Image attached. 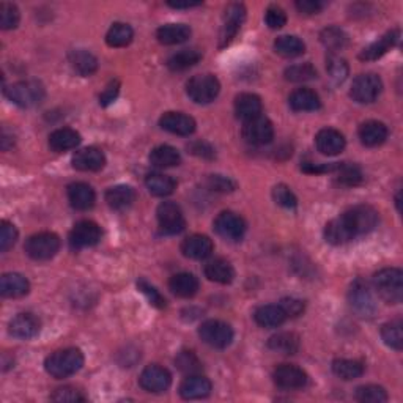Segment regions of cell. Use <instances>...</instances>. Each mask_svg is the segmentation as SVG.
<instances>
[{"label":"cell","mask_w":403,"mask_h":403,"mask_svg":"<svg viewBox=\"0 0 403 403\" xmlns=\"http://www.w3.org/2000/svg\"><path fill=\"white\" fill-rule=\"evenodd\" d=\"M84 366V354L79 348H63L54 352L44 361V368L51 377L57 380L68 378L78 373Z\"/></svg>","instance_id":"6da1fadb"},{"label":"cell","mask_w":403,"mask_h":403,"mask_svg":"<svg viewBox=\"0 0 403 403\" xmlns=\"http://www.w3.org/2000/svg\"><path fill=\"white\" fill-rule=\"evenodd\" d=\"M340 219L344 221L348 232L352 233L353 240L371 233L378 224V213L371 205H356L342 214Z\"/></svg>","instance_id":"7a4b0ae2"},{"label":"cell","mask_w":403,"mask_h":403,"mask_svg":"<svg viewBox=\"0 0 403 403\" xmlns=\"http://www.w3.org/2000/svg\"><path fill=\"white\" fill-rule=\"evenodd\" d=\"M373 287L389 304H399L403 298V273L399 268H385L375 273Z\"/></svg>","instance_id":"3957f363"},{"label":"cell","mask_w":403,"mask_h":403,"mask_svg":"<svg viewBox=\"0 0 403 403\" xmlns=\"http://www.w3.org/2000/svg\"><path fill=\"white\" fill-rule=\"evenodd\" d=\"M4 93L13 104L19 107H33L44 99L46 90L38 80H19V82L6 87Z\"/></svg>","instance_id":"277c9868"},{"label":"cell","mask_w":403,"mask_h":403,"mask_svg":"<svg viewBox=\"0 0 403 403\" xmlns=\"http://www.w3.org/2000/svg\"><path fill=\"white\" fill-rule=\"evenodd\" d=\"M348 302L353 311L364 318H372L377 314V301L364 279H354L348 290Z\"/></svg>","instance_id":"5b68a950"},{"label":"cell","mask_w":403,"mask_h":403,"mask_svg":"<svg viewBox=\"0 0 403 403\" xmlns=\"http://www.w3.org/2000/svg\"><path fill=\"white\" fill-rule=\"evenodd\" d=\"M60 249V238L52 232H39L25 241L24 251L30 259L46 261L56 257Z\"/></svg>","instance_id":"8992f818"},{"label":"cell","mask_w":403,"mask_h":403,"mask_svg":"<svg viewBox=\"0 0 403 403\" xmlns=\"http://www.w3.org/2000/svg\"><path fill=\"white\" fill-rule=\"evenodd\" d=\"M221 92V84L216 76L213 75H197L187 80L186 93L194 103L208 104L218 98Z\"/></svg>","instance_id":"52a82bcc"},{"label":"cell","mask_w":403,"mask_h":403,"mask_svg":"<svg viewBox=\"0 0 403 403\" xmlns=\"http://www.w3.org/2000/svg\"><path fill=\"white\" fill-rule=\"evenodd\" d=\"M200 339L213 348H227L233 340V329L221 320H206L199 328Z\"/></svg>","instance_id":"ba28073f"},{"label":"cell","mask_w":403,"mask_h":403,"mask_svg":"<svg viewBox=\"0 0 403 403\" xmlns=\"http://www.w3.org/2000/svg\"><path fill=\"white\" fill-rule=\"evenodd\" d=\"M381 90L383 82L380 76L373 75V73H366V75H359L353 80L350 97L359 104H371L380 97Z\"/></svg>","instance_id":"9c48e42d"},{"label":"cell","mask_w":403,"mask_h":403,"mask_svg":"<svg viewBox=\"0 0 403 403\" xmlns=\"http://www.w3.org/2000/svg\"><path fill=\"white\" fill-rule=\"evenodd\" d=\"M214 230L221 238L227 241H240L243 240L247 225L240 214L233 211H223L214 219Z\"/></svg>","instance_id":"30bf717a"},{"label":"cell","mask_w":403,"mask_h":403,"mask_svg":"<svg viewBox=\"0 0 403 403\" xmlns=\"http://www.w3.org/2000/svg\"><path fill=\"white\" fill-rule=\"evenodd\" d=\"M161 230L167 235H177L185 230L186 219L181 208L173 202H163L156 210Z\"/></svg>","instance_id":"8fae6325"},{"label":"cell","mask_w":403,"mask_h":403,"mask_svg":"<svg viewBox=\"0 0 403 403\" xmlns=\"http://www.w3.org/2000/svg\"><path fill=\"white\" fill-rule=\"evenodd\" d=\"M243 139L251 145H266L274 139V126L270 118L260 116L257 118H252L249 122H244L243 126Z\"/></svg>","instance_id":"7c38bea8"},{"label":"cell","mask_w":403,"mask_h":403,"mask_svg":"<svg viewBox=\"0 0 403 403\" xmlns=\"http://www.w3.org/2000/svg\"><path fill=\"white\" fill-rule=\"evenodd\" d=\"M101 227L93 221H79L70 232L71 249L80 251L85 247L97 246L101 241Z\"/></svg>","instance_id":"4fadbf2b"},{"label":"cell","mask_w":403,"mask_h":403,"mask_svg":"<svg viewBox=\"0 0 403 403\" xmlns=\"http://www.w3.org/2000/svg\"><path fill=\"white\" fill-rule=\"evenodd\" d=\"M139 385L142 386L144 391L161 394L166 392L172 385V375L169 371L158 364L147 366L139 377Z\"/></svg>","instance_id":"5bb4252c"},{"label":"cell","mask_w":403,"mask_h":403,"mask_svg":"<svg viewBox=\"0 0 403 403\" xmlns=\"http://www.w3.org/2000/svg\"><path fill=\"white\" fill-rule=\"evenodd\" d=\"M246 19V8L243 4H230L224 11L223 19V29H221V48H224L232 42L237 35L240 27L243 25Z\"/></svg>","instance_id":"9a60e30c"},{"label":"cell","mask_w":403,"mask_h":403,"mask_svg":"<svg viewBox=\"0 0 403 403\" xmlns=\"http://www.w3.org/2000/svg\"><path fill=\"white\" fill-rule=\"evenodd\" d=\"M273 380L276 386L285 391H294V389L306 388L309 377L302 368L293 364H282L273 372Z\"/></svg>","instance_id":"2e32d148"},{"label":"cell","mask_w":403,"mask_h":403,"mask_svg":"<svg viewBox=\"0 0 403 403\" xmlns=\"http://www.w3.org/2000/svg\"><path fill=\"white\" fill-rule=\"evenodd\" d=\"M159 126L164 131L175 134V136H191L196 131V120L183 112H166L159 118Z\"/></svg>","instance_id":"e0dca14e"},{"label":"cell","mask_w":403,"mask_h":403,"mask_svg":"<svg viewBox=\"0 0 403 403\" xmlns=\"http://www.w3.org/2000/svg\"><path fill=\"white\" fill-rule=\"evenodd\" d=\"M315 145H317V150L321 154H326V156H335L344 151L345 149V137L340 131L334 130V128H323L320 130L317 137H315Z\"/></svg>","instance_id":"ac0fdd59"},{"label":"cell","mask_w":403,"mask_h":403,"mask_svg":"<svg viewBox=\"0 0 403 403\" xmlns=\"http://www.w3.org/2000/svg\"><path fill=\"white\" fill-rule=\"evenodd\" d=\"M106 166V156L103 150L97 147H87L79 150L73 156V167L80 172H98Z\"/></svg>","instance_id":"d6986e66"},{"label":"cell","mask_w":403,"mask_h":403,"mask_svg":"<svg viewBox=\"0 0 403 403\" xmlns=\"http://www.w3.org/2000/svg\"><path fill=\"white\" fill-rule=\"evenodd\" d=\"M39 328H42V323H39V320L35 317V315L24 312V314H18L16 317L10 321L8 331L13 337L21 339V340H29L32 337H35V335L39 333Z\"/></svg>","instance_id":"ffe728a7"},{"label":"cell","mask_w":403,"mask_h":403,"mask_svg":"<svg viewBox=\"0 0 403 403\" xmlns=\"http://www.w3.org/2000/svg\"><path fill=\"white\" fill-rule=\"evenodd\" d=\"M399 39H400L399 29L389 30L381 38H378L377 42L368 44L367 48L359 54V58L364 60V62H373V60H378L385 56L388 51H391L394 46L399 43Z\"/></svg>","instance_id":"44dd1931"},{"label":"cell","mask_w":403,"mask_h":403,"mask_svg":"<svg viewBox=\"0 0 403 403\" xmlns=\"http://www.w3.org/2000/svg\"><path fill=\"white\" fill-rule=\"evenodd\" d=\"M211 381L202 375H187L180 385V395L185 400H199L205 399L211 394Z\"/></svg>","instance_id":"7402d4cb"},{"label":"cell","mask_w":403,"mask_h":403,"mask_svg":"<svg viewBox=\"0 0 403 403\" xmlns=\"http://www.w3.org/2000/svg\"><path fill=\"white\" fill-rule=\"evenodd\" d=\"M213 249V241L208 238L206 235L200 233L191 235V237H187L183 243H181V252H183L185 257L192 260H205L206 257H210Z\"/></svg>","instance_id":"603a6c76"},{"label":"cell","mask_w":403,"mask_h":403,"mask_svg":"<svg viewBox=\"0 0 403 403\" xmlns=\"http://www.w3.org/2000/svg\"><path fill=\"white\" fill-rule=\"evenodd\" d=\"M261 109H264L261 99L254 93H241L235 98V113L243 122H249L252 118L260 117Z\"/></svg>","instance_id":"cb8c5ba5"},{"label":"cell","mask_w":403,"mask_h":403,"mask_svg":"<svg viewBox=\"0 0 403 403\" xmlns=\"http://www.w3.org/2000/svg\"><path fill=\"white\" fill-rule=\"evenodd\" d=\"M68 200L73 208L79 211H87L95 205L97 194L90 185L73 183L68 186Z\"/></svg>","instance_id":"d4e9b609"},{"label":"cell","mask_w":403,"mask_h":403,"mask_svg":"<svg viewBox=\"0 0 403 403\" xmlns=\"http://www.w3.org/2000/svg\"><path fill=\"white\" fill-rule=\"evenodd\" d=\"M29 290V280L19 273H6L0 279V293L5 298H23Z\"/></svg>","instance_id":"484cf974"},{"label":"cell","mask_w":403,"mask_h":403,"mask_svg":"<svg viewBox=\"0 0 403 403\" xmlns=\"http://www.w3.org/2000/svg\"><path fill=\"white\" fill-rule=\"evenodd\" d=\"M288 104L294 112H312L320 109L321 101L314 90L302 87V89H297L292 93L288 98Z\"/></svg>","instance_id":"4316f807"},{"label":"cell","mask_w":403,"mask_h":403,"mask_svg":"<svg viewBox=\"0 0 403 403\" xmlns=\"http://www.w3.org/2000/svg\"><path fill=\"white\" fill-rule=\"evenodd\" d=\"M359 139L366 147H378L388 139V126L377 120H368L359 126Z\"/></svg>","instance_id":"83f0119b"},{"label":"cell","mask_w":403,"mask_h":403,"mask_svg":"<svg viewBox=\"0 0 403 403\" xmlns=\"http://www.w3.org/2000/svg\"><path fill=\"white\" fill-rule=\"evenodd\" d=\"M80 134L71 128H58L49 136V147L57 153H63L76 149L80 144Z\"/></svg>","instance_id":"f1b7e54d"},{"label":"cell","mask_w":403,"mask_h":403,"mask_svg":"<svg viewBox=\"0 0 403 403\" xmlns=\"http://www.w3.org/2000/svg\"><path fill=\"white\" fill-rule=\"evenodd\" d=\"M287 318V314L280 304L261 306L254 314L255 323L261 328H278L284 323Z\"/></svg>","instance_id":"f546056e"},{"label":"cell","mask_w":403,"mask_h":403,"mask_svg":"<svg viewBox=\"0 0 403 403\" xmlns=\"http://www.w3.org/2000/svg\"><path fill=\"white\" fill-rule=\"evenodd\" d=\"M169 288L178 298H192L199 292V279L191 273L173 274L169 280Z\"/></svg>","instance_id":"4dcf8cb0"},{"label":"cell","mask_w":403,"mask_h":403,"mask_svg":"<svg viewBox=\"0 0 403 403\" xmlns=\"http://www.w3.org/2000/svg\"><path fill=\"white\" fill-rule=\"evenodd\" d=\"M136 200V192L131 186L126 185H118L113 186L111 190H107L106 192V202L112 210L116 211H123L128 210Z\"/></svg>","instance_id":"1f68e13d"},{"label":"cell","mask_w":403,"mask_h":403,"mask_svg":"<svg viewBox=\"0 0 403 403\" xmlns=\"http://www.w3.org/2000/svg\"><path fill=\"white\" fill-rule=\"evenodd\" d=\"M191 37V27L186 24H166L159 27L156 32V38L161 44L173 46L185 43Z\"/></svg>","instance_id":"d6a6232c"},{"label":"cell","mask_w":403,"mask_h":403,"mask_svg":"<svg viewBox=\"0 0 403 403\" xmlns=\"http://www.w3.org/2000/svg\"><path fill=\"white\" fill-rule=\"evenodd\" d=\"M71 68L80 76H92L98 70V60L90 51L75 49L68 54Z\"/></svg>","instance_id":"836d02e7"},{"label":"cell","mask_w":403,"mask_h":403,"mask_svg":"<svg viewBox=\"0 0 403 403\" xmlns=\"http://www.w3.org/2000/svg\"><path fill=\"white\" fill-rule=\"evenodd\" d=\"M205 276L211 282H216V284L227 285L233 282L235 270L230 265V261L224 259H214L205 265Z\"/></svg>","instance_id":"e575fe53"},{"label":"cell","mask_w":403,"mask_h":403,"mask_svg":"<svg viewBox=\"0 0 403 403\" xmlns=\"http://www.w3.org/2000/svg\"><path fill=\"white\" fill-rule=\"evenodd\" d=\"M145 186L149 190L150 194L156 197H167L173 194L177 187V181L173 180L172 177L166 175V173H159V172H153L149 173L145 178Z\"/></svg>","instance_id":"d590c367"},{"label":"cell","mask_w":403,"mask_h":403,"mask_svg":"<svg viewBox=\"0 0 403 403\" xmlns=\"http://www.w3.org/2000/svg\"><path fill=\"white\" fill-rule=\"evenodd\" d=\"M301 340L294 333H279L268 340V348L280 354H297Z\"/></svg>","instance_id":"8d00e7d4"},{"label":"cell","mask_w":403,"mask_h":403,"mask_svg":"<svg viewBox=\"0 0 403 403\" xmlns=\"http://www.w3.org/2000/svg\"><path fill=\"white\" fill-rule=\"evenodd\" d=\"M134 38V30L130 24L116 23L111 25V29L106 33V43L111 48H125L130 44Z\"/></svg>","instance_id":"74e56055"},{"label":"cell","mask_w":403,"mask_h":403,"mask_svg":"<svg viewBox=\"0 0 403 403\" xmlns=\"http://www.w3.org/2000/svg\"><path fill=\"white\" fill-rule=\"evenodd\" d=\"M331 367L335 377L345 381L359 378L362 377V373H364V364L354 359H334Z\"/></svg>","instance_id":"f35d334b"},{"label":"cell","mask_w":403,"mask_h":403,"mask_svg":"<svg viewBox=\"0 0 403 403\" xmlns=\"http://www.w3.org/2000/svg\"><path fill=\"white\" fill-rule=\"evenodd\" d=\"M325 238L329 244L334 246H342L350 243L353 240L352 233L348 232V228L345 227L344 221L340 218H335L333 221H329L325 227Z\"/></svg>","instance_id":"ab89813d"},{"label":"cell","mask_w":403,"mask_h":403,"mask_svg":"<svg viewBox=\"0 0 403 403\" xmlns=\"http://www.w3.org/2000/svg\"><path fill=\"white\" fill-rule=\"evenodd\" d=\"M274 51L282 57H298L304 54L306 44L301 38L293 35H282L274 42Z\"/></svg>","instance_id":"60d3db41"},{"label":"cell","mask_w":403,"mask_h":403,"mask_svg":"<svg viewBox=\"0 0 403 403\" xmlns=\"http://www.w3.org/2000/svg\"><path fill=\"white\" fill-rule=\"evenodd\" d=\"M202 58V52L199 49H183L180 52H175L173 56L167 60V66L172 71H185L191 66L197 65Z\"/></svg>","instance_id":"b9f144b4"},{"label":"cell","mask_w":403,"mask_h":403,"mask_svg":"<svg viewBox=\"0 0 403 403\" xmlns=\"http://www.w3.org/2000/svg\"><path fill=\"white\" fill-rule=\"evenodd\" d=\"M181 161L180 151L170 145H159L150 153V163L156 167H173Z\"/></svg>","instance_id":"7bdbcfd3"},{"label":"cell","mask_w":403,"mask_h":403,"mask_svg":"<svg viewBox=\"0 0 403 403\" xmlns=\"http://www.w3.org/2000/svg\"><path fill=\"white\" fill-rule=\"evenodd\" d=\"M320 39L321 43L325 44V48H328L329 51H342L350 43V38H348L347 33L334 25L326 27V29L320 33Z\"/></svg>","instance_id":"ee69618b"},{"label":"cell","mask_w":403,"mask_h":403,"mask_svg":"<svg viewBox=\"0 0 403 403\" xmlns=\"http://www.w3.org/2000/svg\"><path fill=\"white\" fill-rule=\"evenodd\" d=\"M326 71L334 84H342L348 78L350 68H348L345 58L334 56V54H329L326 57Z\"/></svg>","instance_id":"f6af8a7d"},{"label":"cell","mask_w":403,"mask_h":403,"mask_svg":"<svg viewBox=\"0 0 403 403\" xmlns=\"http://www.w3.org/2000/svg\"><path fill=\"white\" fill-rule=\"evenodd\" d=\"M381 339L388 347L392 350L400 352L403 345V333H402V321H389L381 328Z\"/></svg>","instance_id":"bcb514c9"},{"label":"cell","mask_w":403,"mask_h":403,"mask_svg":"<svg viewBox=\"0 0 403 403\" xmlns=\"http://www.w3.org/2000/svg\"><path fill=\"white\" fill-rule=\"evenodd\" d=\"M354 397L362 403H385L388 402V392L385 388L377 385H366L356 389Z\"/></svg>","instance_id":"7dc6e473"},{"label":"cell","mask_w":403,"mask_h":403,"mask_svg":"<svg viewBox=\"0 0 403 403\" xmlns=\"http://www.w3.org/2000/svg\"><path fill=\"white\" fill-rule=\"evenodd\" d=\"M334 172L337 173L339 183L344 186H358L362 181V172L356 164H337Z\"/></svg>","instance_id":"c3c4849f"},{"label":"cell","mask_w":403,"mask_h":403,"mask_svg":"<svg viewBox=\"0 0 403 403\" xmlns=\"http://www.w3.org/2000/svg\"><path fill=\"white\" fill-rule=\"evenodd\" d=\"M284 76L290 82H307V80L317 78V70L311 63H298L288 66Z\"/></svg>","instance_id":"681fc988"},{"label":"cell","mask_w":403,"mask_h":403,"mask_svg":"<svg viewBox=\"0 0 403 403\" xmlns=\"http://www.w3.org/2000/svg\"><path fill=\"white\" fill-rule=\"evenodd\" d=\"M175 364L178 367V371L186 375H196L202 371V362L199 361L196 353L190 350L180 352L175 358Z\"/></svg>","instance_id":"f907efd6"},{"label":"cell","mask_w":403,"mask_h":403,"mask_svg":"<svg viewBox=\"0 0 403 403\" xmlns=\"http://www.w3.org/2000/svg\"><path fill=\"white\" fill-rule=\"evenodd\" d=\"M19 19H21V13H19L16 5L8 2L0 4V27H2L4 30L16 29Z\"/></svg>","instance_id":"816d5d0a"},{"label":"cell","mask_w":403,"mask_h":403,"mask_svg":"<svg viewBox=\"0 0 403 403\" xmlns=\"http://www.w3.org/2000/svg\"><path fill=\"white\" fill-rule=\"evenodd\" d=\"M273 199H274V202H276L279 206L287 208V210H293V208L298 206L297 196H294L290 187L285 186V185L274 186Z\"/></svg>","instance_id":"f5cc1de1"},{"label":"cell","mask_w":403,"mask_h":403,"mask_svg":"<svg viewBox=\"0 0 403 403\" xmlns=\"http://www.w3.org/2000/svg\"><path fill=\"white\" fill-rule=\"evenodd\" d=\"M18 228L13 225L8 221H2L0 224V251L6 252L15 246L18 240Z\"/></svg>","instance_id":"db71d44e"},{"label":"cell","mask_w":403,"mask_h":403,"mask_svg":"<svg viewBox=\"0 0 403 403\" xmlns=\"http://www.w3.org/2000/svg\"><path fill=\"white\" fill-rule=\"evenodd\" d=\"M265 21H266V25L270 27V29L278 30V29H282V27L287 24V15H285V11L280 8V6L271 5V6H268V10H266Z\"/></svg>","instance_id":"11a10c76"},{"label":"cell","mask_w":403,"mask_h":403,"mask_svg":"<svg viewBox=\"0 0 403 403\" xmlns=\"http://www.w3.org/2000/svg\"><path fill=\"white\" fill-rule=\"evenodd\" d=\"M137 287H139V290L145 294L147 299L150 301L151 306L158 307V309L166 307V299H164V297L156 290V288H154L153 285H150L149 282L144 280V279H140V280L137 282Z\"/></svg>","instance_id":"9f6ffc18"},{"label":"cell","mask_w":403,"mask_h":403,"mask_svg":"<svg viewBox=\"0 0 403 403\" xmlns=\"http://www.w3.org/2000/svg\"><path fill=\"white\" fill-rule=\"evenodd\" d=\"M51 399L54 402H63V403H75V402L85 400L84 395L80 394L76 388H71V386L58 388L57 391L51 395Z\"/></svg>","instance_id":"6f0895ef"},{"label":"cell","mask_w":403,"mask_h":403,"mask_svg":"<svg viewBox=\"0 0 403 403\" xmlns=\"http://www.w3.org/2000/svg\"><path fill=\"white\" fill-rule=\"evenodd\" d=\"M206 185L210 190L216 192H232L235 191V187H237L233 180L224 175H210L206 180Z\"/></svg>","instance_id":"680465c9"},{"label":"cell","mask_w":403,"mask_h":403,"mask_svg":"<svg viewBox=\"0 0 403 403\" xmlns=\"http://www.w3.org/2000/svg\"><path fill=\"white\" fill-rule=\"evenodd\" d=\"M120 93V82L118 80H111L109 85L106 87L104 92L99 95V104L101 106H109L113 101L117 99Z\"/></svg>","instance_id":"91938a15"},{"label":"cell","mask_w":403,"mask_h":403,"mask_svg":"<svg viewBox=\"0 0 403 403\" xmlns=\"http://www.w3.org/2000/svg\"><path fill=\"white\" fill-rule=\"evenodd\" d=\"M280 306L285 311L287 317H298V315L304 312V302H302L301 299L285 298L280 301Z\"/></svg>","instance_id":"94428289"},{"label":"cell","mask_w":403,"mask_h":403,"mask_svg":"<svg viewBox=\"0 0 403 403\" xmlns=\"http://www.w3.org/2000/svg\"><path fill=\"white\" fill-rule=\"evenodd\" d=\"M323 6L325 4L320 0H299L297 2V8L302 15H317L323 10Z\"/></svg>","instance_id":"6125c7cd"},{"label":"cell","mask_w":403,"mask_h":403,"mask_svg":"<svg viewBox=\"0 0 403 403\" xmlns=\"http://www.w3.org/2000/svg\"><path fill=\"white\" fill-rule=\"evenodd\" d=\"M187 149H190V151L192 154H196V156H199V158L211 159L214 156L213 147L206 142H202V140H199V142H192L190 147H187Z\"/></svg>","instance_id":"be15d7a7"},{"label":"cell","mask_w":403,"mask_h":403,"mask_svg":"<svg viewBox=\"0 0 403 403\" xmlns=\"http://www.w3.org/2000/svg\"><path fill=\"white\" fill-rule=\"evenodd\" d=\"M202 5L200 2H169V6L175 10H183V8H194V6Z\"/></svg>","instance_id":"e7e4bbea"}]
</instances>
